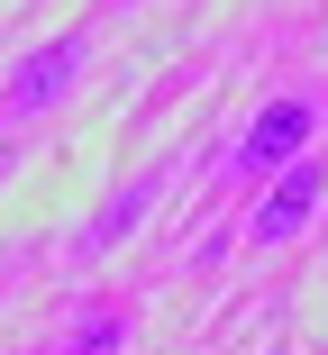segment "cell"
<instances>
[{
	"label": "cell",
	"instance_id": "obj_1",
	"mask_svg": "<svg viewBox=\"0 0 328 355\" xmlns=\"http://www.w3.org/2000/svg\"><path fill=\"white\" fill-rule=\"evenodd\" d=\"M319 200H328V164H310V155H292V164L274 173V191L255 200V246H283V237H301Z\"/></svg>",
	"mask_w": 328,
	"mask_h": 355
},
{
	"label": "cell",
	"instance_id": "obj_2",
	"mask_svg": "<svg viewBox=\"0 0 328 355\" xmlns=\"http://www.w3.org/2000/svg\"><path fill=\"white\" fill-rule=\"evenodd\" d=\"M83 55H92L83 37H46L19 73H10V110H28V119H37V110H64V92L83 83Z\"/></svg>",
	"mask_w": 328,
	"mask_h": 355
},
{
	"label": "cell",
	"instance_id": "obj_3",
	"mask_svg": "<svg viewBox=\"0 0 328 355\" xmlns=\"http://www.w3.org/2000/svg\"><path fill=\"white\" fill-rule=\"evenodd\" d=\"M310 128H319V110H310L301 92H292V101H274L265 119H255V128L237 137V164H246V173H283V164L310 146Z\"/></svg>",
	"mask_w": 328,
	"mask_h": 355
},
{
	"label": "cell",
	"instance_id": "obj_4",
	"mask_svg": "<svg viewBox=\"0 0 328 355\" xmlns=\"http://www.w3.org/2000/svg\"><path fill=\"white\" fill-rule=\"evenodd\" d=\"M119 337H128V328H119V310H110V319L92 310V319L74 328V355H119Z\"/></svg>",
	"mask_w": 328,
	"mask_h": 355
},
{
	"label": "cell",
	"instance_id": "obj_5",
	"mask_svg": "<svg viewBox=\"0 0 328 355\" xmlns=\"http://www.w3.org/2000/svg\"><path fill=\"white\" fill-rule=\"evenodd\" d=\"M146 200H155V182H137V191H128V200L110 209V219L92 228V246H110V237H128V228H137V209H146Z\"/></svg>",
	"mask_w": 328,
	"mask_h": 355
}]
</instances>
